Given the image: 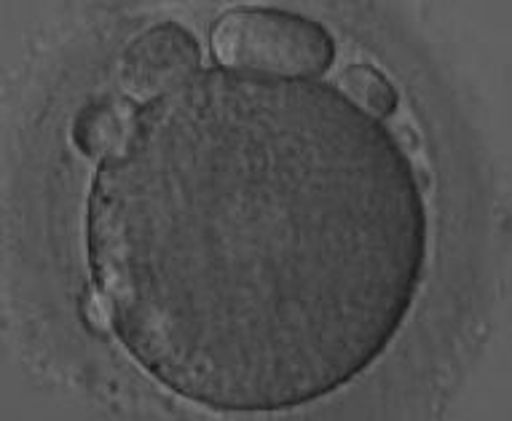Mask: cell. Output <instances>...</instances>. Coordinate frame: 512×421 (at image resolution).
Returning <instances> with one entry per match:
<instances>
[{"label": "cell", "instance_id": "6da1fadb", "mask_svg": "<svg viewBox=\"0 0 512 421\" xmlns=\"http://www.w3.org/2000/svg\"><path fill=\"white\" fill-rule=\"evenodd\" d=\"M212 49L228 68L314 76L333 57L330 35L309 19L277 11H234L220 19Z\"/></svg>", "mask_w": 512, "mask_h": 421}, {"label": "cell", "instance_id": "7a4b0ae2", "mask_svg": "<svg viewBox=\"0 0 512 421\" xmlns=\"http://www.w3.org/2000/svg\"><path fill=\"white\" fill-rule=\"evenodd\" d=\"M196 57V43L175 27L148 33L126 51L124 89L135 97H151L169 86V81L183 76Z\"/></svg>", "mask_w": 512, "mask_h": 421}, {"label": "cell", "instance_id": "3957f363", "mask_svg": "<svg viewBox=\"0 0 512 421\" xmlns=\"http://www.w3.org/2000/svg\"><path fill=\"white\" fill-rule=\"evenodd\" d=\"M344 86L354 100L373 110V113H378V116H389L395 110L397 92L387 78L370 68V65H354V68L346 70Z\"/></svg>", "mask_w": 512, "mask_h": 421}]
</instances>
